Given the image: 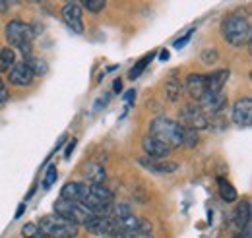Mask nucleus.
I'll return each instance as SVG.
<instances>
[{"mask_svg": "<svg viewBox=\"0 0 252 238\" xmlns=\"http://www.w3.org/2000/svg\"><path fill=\"white\" fill-rule=\"evenodd\" d=\"M84 227L88 229V233L97 235V237H111V235L115 237V233H117L115 219L113 217H107V215H92L86 221Z\"/></svg>", "mask_w": 252, "mask_h": 238, "instance_id": "6e6552de", "label": "nucleus"}, {"mask_svg": "<svg viewBox=\"0 0 252 238\" xmlns=\"http://www.w3.org/2000/svg\"><path fill=\"white\" fill-rule=\"evenodd\" d=\"M39 229L43 235H49L53 238H76L78 237V227L70 221H66L59 215H45L39 221Z\"/></svg>", "mask_w": 252, "mask_h": 238, "instance_id": "39448f33", "label": "nucleus"}, {"mask_svg": "<svg viewBox=\"0 0 252 238\" xmlns=\"http://www.w3.org/2000/svg\"><path fill=\"white\" fill-rule=\"evenodd\" d=\"M35 238H53V237H49V235H43V233H39Z\"/></svg>", "mask_w": 252, "mask_h": 238, "instance_id": "ea45409f", "label": "nucleus"}, {"mask_svg": "<svg viewBox=\"0 0 252 238\" xmlns=\"http://www.w3.org/2000/svg\"><path fill=\"white\" fill-rule=\"evenodd\" d=\"M150 132L156 140L165 144L169 149L181 148L183 140H185V128L177 120H171L167 117H159V119L154 120L152 126H150Z\"/></svg>", "mask_w": 252, "mask_h": 238, "instance_id": "f257e3e1", "label": "nucleus"}, {"mask_svg": "<svg viewBox=\"0 0 252 238\" xmlns=\"http://www.w3.org/2000/svg\"><path fill=\"white\" fill-rule=\"evenodd\" d=\"M8 72H10V74H8V80H10L12 86H24V88H26V86H30L33 82V74H32V70L28 68L26 62L14 64Z\"/></svg>", "mask_w": 252, "mask_h": 238, "instance_id": "4468645a", "label": "nucleus"}, {"mask_svg": "<svg viewBox=\"0 0 252 238\" xmlns=\"http://www.w3.org/2000/svg\"><path fill=\"white\" fill-rule=\"evenodd\" d=\"M200 109L204 111V113H210V115H220L221 111L227 107V95L220 91V93H210V91H206L200 99Z\"/></svg>", "mask_w": 252, "mask_h": 238, "instance_id": "9d476101", "label": "nucleus"}, {"mask_svg": "<svg viewBox=\"0 0 252 238\" xmlns=\"http://www.w3.org/2000/svg\"><path fill=\"white\" fill-rule=\"evenodd\" d=\"M84 206L94 215H107L113 208V192L105 184H88V194L84 200Z\"/></svg>", "mask_w": 252, "mask_h": 238, "instance_id": "7ed1b4c3", "label": "nucleus"}, {"mask_svg": "<svg viewBox=\"0 0 252 238\" xmlns=\"http://www.w3.org/2000/svg\"><path fill=\"white\" fill-rule=\"evenodd\" d=\"M115 70H119V66H117V64H113V66H109V68H107V72H115Z\"/></svg>", "mask_w": 252, "mask_h": 238, "instance_id": "58836bf2", "label": "nucleus"}, {"mask_svg": "<svg viewBox=\"0 0 252 238\" xmlns=\"http://www.w3.org/2000/svg\"><path fill=\"white\" fill-rule=\"evenodd\" d=\"M200 60L206 66H212V64H216L220 60V53H218V49H206V51L200 53Z\"/></svg>", "mask_w": 252, "mask_h": 238, "instance_id": "393cba45", "label": "nucleus"}, {"mask_svg": "<svg viewBox=\"0 0 252 238\" xmlns=\"http://www.w3.org/2000/svg\"><path fill=\"white\" fill-rule=\"evenodd\" d=\"M142 148H144V151H146V155H148L150 159H154V161L167 159L169 153H171V149L167 148L165 144H161L159 140H156L154 136H146L144 142H142Z\"/></svg>", "mask_w": 252, "mask_h": 238, "instance_id": "ddd939ff", "label": "nucleus"}, {"mask_svg": "<svg viewBox=\"0 0 252 238\" xmlns=\"http://www.w3.org/2000/svg\"><path fill=\"white\" fill-rule=\"evenodd\" d=\"M134 99H136V91H134V89H132V91H128V93H126V95H125V101H126V103H128V107H130V105L134 103Z\"/></svg>", "mask_w": 252, "mask_h": 238, "instance_id": "473e14b6", "label": "nucleus"}, {"mask_svg": "<svg viewBox=\"0 0 252 238\" xmlns=\"http://www.w3.org/2000/svg\"><path fill=\"white\" fill-rule=\"evenodd\" d=\"M192 33H194V30H190L189 33L185 35V37H181V39H177V41L173 43V47H175V49H185V47H187V43H189V41H190V37H192Z\"/></svg>", "mask_w": 252, "mask_h": 238, "instance_id": "c756f323", "label": "nucleus"}, {"mask_svg": "<svg viewBox=\"0 0 252 238\" xmlns=\"http://www.w3.org/2000/svg\"><path fill=\"white\" fill-rule=\"evenodd\" d=\"M84 6L88 8V12H92V14H99V12H103V8H105L107 4H105V0H86V2H84Z\"/></svg>", "mask_w": 252, "mask_h": 238, "instance_id": "bb28decb", "label": "nucleus"}, {"mask_svg": "<svg viewBox=\"0 0 252 238\" xmlns=\"http://www.w3.org/2000/svg\"><path fill=\"white\" fill-rule=\"evenodd\" d=\"M165 93H167V99H169L171 103H177V101L181 99L183 84H181V80H179L177 76H171V78L167 80V84H165Z\"/></svg>", "mask_w": 252, "mask_h": 238, "instance_id": "aec40b11", "label": "nucleus"}, {"mask_svg": "<svg viewBox=\"0 0 252 238\" xmlns=\"http://www.w3.org/2000/svg\"><path fill=\"white\" fill-rule=\"evenodd\" d=\"M74 148H76V140H72V142L66 146V151H64V157H66V159H70V155H72Z\"/></svg>", "mask_w": 252, "mask_h": 238, "instance_id": "2f4dec72", "label": "nucleus"}, {"mask_svg": "<svg viewBox=\"0 0 252 238\" xmlns=\"http://www.w3.org/2000/svg\"><path fill=\"white\" fill-rule=\"evenodd\" d=\"M229 70H218V72H212V74H208V76H204L206 78V91H210V93H220L223 89V86L227 84V80H229Z\"/></svg>", "mask_w": 252, "mask_h": 238, "instance_id": "dca6fc26", "label": "nucleus"}, {"mask_svg": "<svg viewBox=\"0 0 252 238\" xmlns=\"http://www.w3.org/2000/svg\"><path fill=\"white\" fill-rule=\"evenodd\" d=\"M113 91H115V93H121V91H123V82H121V80H115V82H113Z\"/></svg>", "mask_w": 252, "mask_h": 238, "instance_id": "f704fd0d", "label": "nucleus"}, {"mask_svg": "<svg viewBox=\"0 0 252 238\" xmlns=\"http://www.w3.org/2000/svg\"><path fill=\"white\" fill-rule=\"evenodd\" d=\"M82 6L78 2H66L63 6L64 24L74 33H84V22H82Z\"/></svg>", "mask_w": 252, "mask_h": 238, "instance_id": "1a4fd4ad", "label": "nucleus"}, {"mask_svg": "<svg viewBox=\"0 0 252 238\" xmlns=\"http://www.w3.org/2000/svg\"><path fill=\"white\" fill-rule=\"evenodd\" d=\"M140 165L152 173H159V175H169L179 169L177 163H163V161H154V159H140Z\"/></svg>", "mask_w": 252, "mask_h": 238, "instance_id": "a211bd4d", "label": "nucleus"}, {"mask_svg": "<svg viewBox=\"0 0 252 238\" xmlns=\"http://www.w3.org/2000/svg\"><path fill=\"white\" fill-rule=\"evenodd\" d=\"M6 39L12 47L20 49L24 53V57H30L32 55V39H33V31L32 26L26 24V22H20V20H12L8 26H6Z\"/></svg>", "mask_w": 252, "mask_h": 238, "instance_id": "20e7f679", "label": "nucleus"}, {"mask_svg": "<svg viewBox=\"0 0 252 238\" xmlns=\"http://www.w3.org/2000/svg\"><path fill=\"white\" fill-rule=\"evenodd\" d=\"M187 91L192 99H200L206 93V78L202 74H190L187 78Z\"/></svg>", "mask_w": 252, "mask_h": 238, "instance_id": "f3484780", "label": "nucleus"}, {"mask_svg": "<svg viewBox=\"0 0 252 238\" xmlns=\"http://www.w3.org/2000/svg\"><path fill=\"white\" fill-rule=\"evenodd\" d=\"M179 119H181V126L183 128H190V130H204L210 126V120H208V115L194 103H187L181 107L179 111Z\"/></svg>", "mask_w": 252, "mask_h": 238, "instance_id": "0eeeda50", "label": "nucleus"}, {"mask_svg": "<svg viewBox=\"0 0 252 238\" xmlns=\"http://www.w3.org/2000/svg\"><path fill=\"white\" fill-rule=\"evenodd\" d=\"M22 235H24V238H35L39 235V229H37L35 223H28V225L22 229Z\"/></svg>", "mask_w": 252, "mask_h": 238, "instance_id": "c85d7f7f", "label": "nucleus"}, {"mask_svg": "<svg viewBox=\"0 0 252 238\" xmlns=\"http://www.w3.org/2000/svg\"><path fill=\"white\" fill-rule=\"evenodd\" d=\"M233 122L237 126L249 128L252 124V101L251 97H243L233 105Z\"/></svg>", "mask_w": 252, "mask_h": 238, "instance_id": "9b49d317", "label": "nucleus"}, {"mask_svg": "<svg viewBox=\"0 0 252 238\" xmlns=\"http://www.w3.org/2000/svg\"><path fill=\"white\" fill-rule=\"evenodd\" d=\"M231 225L235 229H239V233L251 225V202L245 200L243 204H239L237 209L233 211V217H231Z\"/></svg>", "mask_w": 252, "mask_h": 238, "instance_id": "2eb2a0df", "label": "nucleus"}, {"mask_svg": "<svg viewBox=\"0 0 252 238\" xmlns=\"http://www.w3.org/2000/svg\"><path fill=\"white\" fill-rule=\"evenodd\" d=\"M24 209H26V204H20V206H18V209H16V219L24 215Z\"/></svg>", "mask_w": 252, "mask_h": 238, "instance_id": "c9c22d12", "label": "nucleus"}, {"mask_svg": "<svg viewBox=\"0 0 252 238\" xmlns=\"http://www.w3.org/2000/svg\"><path fill=\"white\" fill-rule=\"evenodd\" d=\"M16 64V53L12 47H6L0 51V72H8Z\"/></svg>", "mask_w": 252, "mask_h": 238, "instance_id": "b1692460", "label": "nucleus"}, {"mask_svg": "<svg viewBox=\"0 0 252 238\" xmlns=\"http://www.w3.org/2000/svg\"><path fill=\"white\" fill-rule=\"evenodd\" d=\"M8 12V2H0V14Z\"/></svg>", "mask_w": 252, "mask_h": 238, "instance_id": "4c0bfd02", "label": "nucleus"}, {"mask_svg": "<svg viewBox=\"0 0 252 238\" xmlns=\"http://www.w3.org/2000/svg\"><path fill=\"white\" fill-rule=\"evenodd\" d=\"M159 57H161V59H159V60H163V62H167V60H169V51H161V55H159Z\"/></svg>", "mask_w": 252, "mask_h": 238, "instance_id": "e433bc0d", "label": "nucleus"}, {"mask_svg": "<svg viewBox=\"0 0 252 238\" xmlns=\"http://www.w3.org/2000/svg\"><path fill=\"white\" fill-rule=\"evenodd\" d=\"M8 99V91L4 89V84H2V80H0V103H4Z\"/></svg>", "mask_w": 252, "mask_h": 238, "instance_id": "72a5a7b5", "label": "nucleus"}, {"mask_svg": "<svg viewBox=\"0 0 252 238\" xmlns=\"http://www.w3.org/2000/svg\"><path fill=\"white\" fill-rule=\"evenodd\" d=\"M231 238H251V225L249 227H245L241 233H237V235H233Z\"/></svg>", "mask_w": 252, "mask_h": 238, "instance_id": "7c9ffc66", "label": "nucleus"}, {"mask_svg": "<svg viewBox=\"0 0 252 238\" xmlns=\"http://www.w3.org/2000/svg\"><path fill=\"white\" fill-rule=\"evenodd\" d=\"M86 194H88V184H84V182H68V184H64L63 190H61V200L84 204Z\"/></svg>", "mask_w": 252, "mask_h": 238, "instance_id": "f8f14e48", "label": "nucleus"}, {"mask_svg": "<svg viewBox=\"0 0 252 238\" xmlns=\"http://www.w3.org/2000/svg\"><path fill=\"white\" fill-rule=\"evenodd\" d=\"M218 186H220V196H221V200H223V202L231 204V202H235V200H237V190H235V186H233L231 182H227L225 178H220Z\"/></svg>", "mask_w": 252, "mask_h": 238, "instance_id": "5701e85b", "label": "nucleus"}, {"mask_svg": "<svg viewBox=\"0 0 252 238\" xmlns=\"http://www.w3.org/2000/svg\"><path fill=\"white\" fill-rule=\"evenodd\" d=\"M26 64H28V68L32 70L33 76H45L47 72H49V64H47V60L45 59H39V57H26Z\"/></svg>", "mask_w": 252, "mask_h": 238, "instance_id": "412c9836", "label": "nucleus"}, {"mask_svg": "<svg viewBox=\"0 0 252 238\" xmlns=\"http://www.w3.org/2000/svg\"><path fill=\"white\" fill-rule=\"evenodd\" d=\"M55 215L63 217L66 221L78 225H86V221L94 215L84 204H76V202H68V200H57L55 202Z\"/></svg>", "mask_w": 252, "mask_h": 238, "instance_id": "423d86ee", "label": "nucleus"}, {"mask_svg": "<svg viewBox=\"0 0 252 238\" xmlns=\"http://www.w3.org/2000/svg\"><path fill=\"white\" fill-rule=\"evenodd\" d=\"M154 57H156V53H150V55H146V57L140 60V62H136V64L130 68V72H128V78H130V80H138V78L144 74V70L150 66V62L154 60Z\"/></svg>", "mask_w": 252, "mask_h": 238, "instance_id": "4be33fe9", "label": "nucleus"}, {"mask_svg": "<svg viewBox=\"0 0 252 238\" xmlns=\"http://www.w3.org/2000/svg\"><path fill=\"white\" fill-rule=\"evenodd\" d=\"M84 173H86V178L90 180V184H103L105 178H107L105 167L99 165V163H88Z\"/></svg>", "mask_w": 252, "mask_h": 238, "instance_id": "6ab92c4d", "label": "nucleus"}, {"mask_svg": "<svg viewBox=\"0 0 252 238\" xmlns=\"http://www.w3.org/2000/svg\"><path fill=\"white\" fill-rule=\"evenodd\" d=\"M57 177H59L57 167H49V169H47V175H45V180H43V186H45V188H51V186L57 182Z\"/></svg>", "mask_w": 252, "mask_h": 238, "instance_id": "cd10ccee", "label": "nucleus"}, {"mask_svg": "<svg viewBox=\"0 0 252 238\" xmlns=\"http://www.w3.org/2000/svg\"><path fill=\"white\" fill-rule=\"evenodd\" d=\"M221 31H223L225 41L233 47H243L251 41V22L241 12H235V14L227 16Z\"/></svg>", "mask_w": 252, "mask_h": 238, "instance_id": "f03ea898", "label": "nucleus"}, {"mask_svg": "<svg viewBox=\"0 0 252 238\" xmlns=\"http://www.w3.org/2000/svg\"><path fill=\"white\" fill-rule=\"evenodd\" d=\"M198 142H200L198 132H196V130H190V128H185V140H183V146H187V148H196Z\"/></svg>", "mask_w": 252, "mask_h": 238, "instance_id": "a878e982", "label": "nucleus"}]
</instances>
